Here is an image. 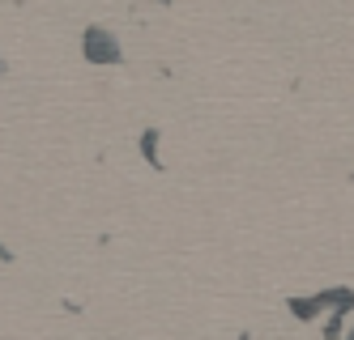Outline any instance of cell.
<instances>
[{"label":"cell","mask_w":354,"mask_h":340,"mask_svg":"<svg viewBox=\"0 0 354 340\" xmlns=\"http://www.w3.org/2000/svg\"><path fill=\"white\" fill-rule=\"evenodd\" d=\"M86 56L94 64H120V43H115V34L90 26V30H86Z\"/></svg>","instance_id":"obj_1"},{"label":"cell","mask_w":354,"mask_h":340,"mask_svg":"<svg viewBox=\"0 0 354 340\" xmlns=\"http://www.w3.org/2000/svg\"><path fill=\"white\" fill-rule=\"evenodd\" d=\"M350 340H354V332H350Z\"/></svg>","instance_id":"obj_2"}]
</instances>
